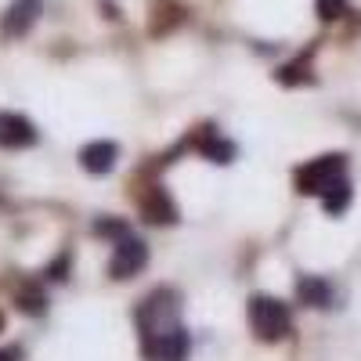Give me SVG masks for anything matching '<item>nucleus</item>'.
<instances>
[{
    "mask_svg": "<svg viewBox=\"0 0 361 361\" xmlns=\"http://www.w3.org/2000/svg\"><path fill=\"white\" fill-rule=\"evenodd\" d=\"M250 325L264 343H279L293 333V311L275 296H253L250 300Z\"/></svg>",
    "mask_w": 361,
    "mask_h": 361,
    "instance_id": "obj_1",
    "label": "nucleus"
},
{
    "mask_svg": "<svg viewBox=\"0 0 361 361\" xmlns=\"http://www.w3.org/2000/svg\"><path fill=\"white\" fill-rule=\"evenodd\" d=\"M343 170H347L343 156H322V159L296 170V192L300 195H325L343 177Z\"/></svg>",
    "mask_w": 361,
    "mask_h": 361,
    "instance_id": "obj_2",
    "label": "nucleus"
},
{
    "mask_svg": "<svg viewBox=\"0 0 361 361\" xmlns=\"http://www.w3.org/2000/svg\"><path fill=\"white\" fill-rule=\"evenodd\" d=\"M145 264H148V246L141 243V238L127 235V238H119V243H116L109 271H112V279H134V275L145 271Z\"/></svg>",
    "mask_w": 361,
    "mask_h": 361,
    "instance_id": "obj_3",
    "label": "nucleus"
},
{
    "mask_svg": "<svg viewBox=\"0 0 361 361\" xmlns=\"http://www.w3.org/2000/svg\"><path fill=\"white\" fill-rule=\"evenodd\" d=\"M137 206H141V217L148 224H177V206H173V199L166 195L163 185H148L141 192Z\"/></svg>",
    "mask_w": 361,
    "mask_h": 361,
    "instance_id": "obj_4",
    "label": "nucleus"
},
{
    "mask_svg": "<svg viewBox=\"0 0 361 361\" xmlns=\"http://www.w3.org/2000/svg\"><path fill=\"white\" fill-rule=\"evenodd\" d=\"M37 145V127L18 112H0V148H29Z\"/></svg>",
    "mask_w": 361,
    "mask_h": 361,
    "instance_id": "obj_5",
    "label": "nucleus"
},
{
    "mask_svg": "<svg viewBox=\"0 0 361 361\" xmlns=\"http://www.w3.org/2000/svg\"><path fill=\"white\" fill-rule=\"evenodd\" d=\"M145 354L148 361H185L188 354V333L185 329H173V333L152 340V343H145Z\"/></svg>",
    "mask_w": 361,
    "mask_h": 361,
    "instance_id": "obj_6",
    "label": "nucleus"
},
{
    "mask_svg": "<svg viewBox=\"0 0 361 361\" xmlns=\"http://www.w3.org/2000/svg\"><path fill=\"white\" fill-rule=\"evenodd\" d=\"M116 159H119L116 141H90L80 148V163L87 173H109L116 166Z\"/></svg>",
    "mask_w": 361,
    "mask_h": 361,
    "instance_id": "obj_7",
    "label": "nucleus"
},
{
    "mask_svg": "<svg viewBox=\"0 0 361 361\" xmlns=\"http://www.w3.org/2000/svg\"><path fill=\"white\" fill-rule=\"evenodd\" d=\"M192 148H199V152H202L209 163H231V159H235V145L224 141V137H217L214 127H202V130L195 134Z\"/></svg>",
    "mask_w": 361,
    "mask_h": 361,
    "instance_id": "obj_8",
    "label": "nucleus"
},
{
    "mask_svg": "<svg viewBox=\"0 0 361 361\" xmlns=\"http://www.w3.org/2000/svg\"><path fill=\"white\" fill-rule=\"evenodd\" d=\"M37 11H40V0H15V4L8 8V15H4V33L8 37H22L25 29L33 25Z\"/></svg>",
    "mask_w": 361,
    "mask_h": 361,
    "instance_id": "obj_9",
    "label": "nucleus"
},
{
    "mask_svg": "<svg viewBox=\"0 0 361 361\" xmlns=\"http://www.w3.org/2000/svg\"><path fill=\"white\" fill-rule=\"evenodd\" d=\"M296 296H300V304H307V307H329L333 286H329L325 279H318V275H304L296 282Z\"/></svg>",
    "mask_w": 361,
    "mask_h": 361,
    "instance_id": "obj_10",
    "label": "nucleus"
},
{
    "mask_svg": "<svg viewBox=\"0 0 361 361\" xmlns=\"http://www.w3.org/2000/svg\"><path fill=\"white\" fill-rule=\"evenodd\" d=\"M15 304H18V311H25V314H44V311H47V296H44L40 286L25 282V286H18V293H15Z\"/></svg>",
    "mask_w": 361,
    "mask_h": 361,
    "instance_id": "obj_11",
    "label": "nucleus"
},
{
    "mask_svg": "<svg viewBox=\"0 0 361 361\" xmlns=\"http://www.w3.org/2000/svg\"><path fill=\"white\" fill-rule=\"evenodd\" d=\"M347 206H350V185H347V177H340L336 185L325 192V209L336 217V214H343Z\"/></svg>",
    "mask_w": 361,
    "mask_h": 361,
    "instance_id": "obj_12",
    "label": "nucleus"
},
{
    "mask_svg": "<svg viewBox=\"0 0 361 361\" xmlns=\"http://www.w3.org/2000/svg\"><path fill=\"white\" fill-rule=\"evenodd\" d=\"M166 4V11H159V4H156V18H152V37H159V33H170V29L180 22V8L173 4V0H163Z\"/></svg>",
    "mask_w": 361,
    "mask_h": 361,
    "instance_id": "obj_13",
    "label": "nucleus"
},
{
    "mask_svg": "<svg viewBox=\"0 0 361 361\" xmlns=\"http://www.w3.org/2000/svg\"><path fill=\"white\" fill-rule=\"evenodd\" d=\"M314 11H318L322 22H336L347 11V0H314Z\"/></svg>",
    "mask_w": 361,
    "mask_h": 361,
    "instance_id": "obj_14",
    "label": "nucleus"
},
{
    "mask_svg": "<svg viewBox=\"0 0 361 361\" xmlns=\"http://www.w3.org/2000/svg\"><path fill=\"white\" fill-rule=\"evenodd\" d=\"M94 231H98V235H105V238H116V243L130 235V228H127L123 221H98V224H94Z\"/></svg>",
    "mask_w": 361,
    "mask_h": 361,
    "instance_id": "obj_15",
    "label": "nucleus"
},
{
    "mask_svg": "<svg viewBox=\"0 0 361 361\" xmlns=\"http://www.w3.org/2000/svg\"><path fill=\"white\" fill-rule=\"evenodd\" d=\"M51 279H58V282H62V279H66V257H62V260H58V264L51 267Z\"/></svg>",
    "mask_w": 361,
    "mask_h": 361,
    "instance_id": "obj_16",
    "label": "nucleus"
},
{
    "mask_svg": "<svg viewBox=\"0 0 361 361\" xmlns=\"http://www.w3.org/2000/svg\"><path fill=\"white\" fill-rule=\"evenodd\" d=\"M0 361H18V350L8 347V350H0Z\"/></svg>",
    "mask_w": 361,
    "mask_h": 361,
    "instance_id": "obj_17",
    "label": "nucleus"
},
{
    "mask_svg": "<svg viewBox=\"0 0 361 361\" xmlns=\"http://www.w3.org/2000/svg\"><path fill=\"white\" fill-rule=\"evenodd\" d=\"M0 333H4V314H0Z\"/></svg>",
    "mask_w": 361,
    "mask_h": 361,
    "instance_id": "obj_18",
    "label": "nucleus"
}]
</instances>
